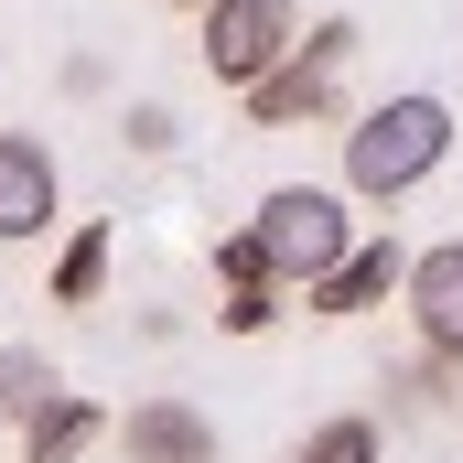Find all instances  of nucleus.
I'll use <instances>...</instances> for the list:
<instances>
[{
    "instance_id": "nucleus-14",
    "label": "nucleus",
    "mask_w": 463,
    "mask_h": 463,
    "mask_svg": "<svg viewBox=\"0 0 463 463\" xmlns=\"http://www.w3.org/2000/svg\"><path fill=\"white\" fill-rule=\"evenodd\" d=\"M269 313H280V280H237L227 302H216V324H227V335H269Z\"/></svg>"
},
{
    "instance_id": "nucleus-5",
    "label": "nucleus",
    "mask_w": 463,
    "mask_h": 463,
    "mask_svg": "<svg viewBox=\"0 0 463 463\" xmlns=\"http://www.w3.org/2000/svg\"><path fill=\"white\" fill-rule=\"evenodd\" d=\"M54 205H65L54 151H43L33 129H0V248H33V237L54 227Z\"/></svg>"
},
{
    "instance_id": "nucleus-4",
    "label": "nucleus",
    "mask_w": 463,
    "mask_h": 463,
    "mask_svg": "<svg viewBox=\"0 0 463 463\" xmlns=\"http://www.w3.org/2000/svg\"><path fill=\"white\" fill-rule=\"evenodd\" d=\"M291 33H302V0H205V76L248 87Z\"/></svg>"
},
{
    "instance_id": "nucleus-9",
    "label": "nucleus",
    "mask_w": 463,
    "mask_h": 463,
    "mask_svg": "<svg viewBox=\"0 0 463 463\" xmlns=\"http://www.w3.org/2000/svg\"><path fill=\"white\" fill-rule=\"evenodd\" d=\"M109 442V410L87 399V388H54L33 420H22V463H87Z\"/></svg>"
},
{
    "instance_id": "nucleus-17",
    "label": "nucleus",
    "mask_w": 463,
    "mask_h": 463,
    "mask_svg": "<svg viewBox=\"0 0 463 463\" xmlns=\"http://www.w3.org/2000/svg\"><path fill=\"white\" fill-rule=\"evenodd\" d=\"M173 11H205V0H173Z\"/></svg>"
},
{
    "instance_id": "nucleus-15",
    "label": "nucleus",
    "mask_w": 463,
    "mask_h": 463,
    "mask_svg": "<svg viewBox=\"0 0 463 463\" xmlns=\"http://www.w3.org/2000/svg\"><path fill=\"white\" fill-rule=\"evenodd\" d=\"M118 129H129V151H140V162H162V151H173V109H162V98H140Z\"/></svg>"
},
{
    "instance_id": "nucleus-11",
    "label": "nucleus",
    "mask_w": 463,
    "mask_h": 463,
    "mask_svg": "<svg viewBox=\"0 0 463 463\" xmlns=\"http://www.w3.org/2000/svg\"><path fill=\"white\" fill-rule=\"evenodd\" d=\"M109 248H118L109 227H76L54 248V302H65V313H98V302H109Z\"/></svg>"
},
{
    "instance_id": "nucleus-7",
    "label": "nucleus",
    "mask_w": 463,
    "mask_h": 463,
    "mask_svg": "<svg viewBox=\"0 0 463 463\" xmlns=\"http://www.w3.org/2000/svg\"><path fill=\"white\" fill-rule=\"evenodd\" d=\"M399 302H410V335L431 355H463V237L420 248V259L399 269Z\"/></svg>"
},
{
    "instance_id": "nucleus-3",
    "label": "nucleus",
    "mask_w": 463,
    "mask_h": 463,
    "mask_svg": "<svg viewBox=\"0 0 463 463\" xmlns=\"http://www.w3.org/2000/svg\"><path fill=\"white\" fill-rule=\"evenodd\" d=\"M248 237H259L269 280H280V291H302V280H324V269H335V248L355 237V216H345V194H335V184H280V194H259Z\"/></svg>"
},
{
    "instance_id": "nucleus-1",
    "label": "nucleus",
    "mask_w": 463,
    "mask_h": 463,
    "mask_svg": "<svg viewBox=\"0 0 463 463\" xmlns=\"http://www.w3.org/2000/svg\"><path fill=\"white\" fill-rule=\"evenodd\" d=\"M442 162H453V109H442L431 87H399V98L355 109V129H345V194L355 205H399V194H420Z\"/></svg>"
},
{
    "instance_id": "nucleus-10",
    "label": "nucleus",
    "mask_w": 463,
    "mask_h": 463,
    "mask_svg": "<svg viewBox=\"0 0 463 463\" xmlns=\"http://www.w3.org/2000/svg\"><path fill=\"white\" fill-rule=\"evenodd\" d=\"M377 388H388V420H442V410L463 399V355H431V345H420L410 366H388Z\"/></svg>"
},
{
    "instance_id": "nucleus-2",
    "label": "nucleus",
    "mask_w": 463,
    "mask_h": 463,
    "mask_svg": "<svg viewBox=\"0 0 463 463\" xmlns=\"http://www.w3.org/2000/svg\"><path fill=\"white\" fill-rule=\"evenodd\" d=\"M355 43H366V33H355L345 11H335V22H313V33H291V43H280V54L237 87V98H248V118H259V129L335 118V109H345V76H355Z\"/></svg>"
},
{
    "instance_id": "nucleus-6",
    "label": "nucleus",
    "mask_w": 463,
    "mask_h": 463,
    "mask_svg": "<svg viewBox=\"0 0 463 463\" xmlns=\"http://www.w3.org/2000/svg\"><path fill=\"white\" fill-rule=\"evenodd\" d=\"M399 269H410V248H399V237H345V248H335V269H324V280H302V302H313L324 324H355V313H377V302L399 291Z\"/></svg>"
},
{
    "instance_id": "nucleus-13",
    "label": "nucleus",
    "mask_w": 463,
    "mask_h": 463,
    "mask_svg": "<svg viewBox=\"0 0 463 463\" xmlns=\"http://www.w3.org/2000/svg\"><path fill=\"white\" fill-rule=\"evenodd\" d=\"M291 463H377V420L345 410V420H324V431H302V453Z\"/></svg>"
},
{
    "instance_id": "nucleus-8",
    "label": "nucleus",
    "mask_w": 463,
    "mask_h": 463,
    "mask_svg": "<svg viewBox=\"0 0 463 463\" xmlns=\"http://www.w3.org/2000/svg\"><path fill=\"white\" fill-rule=\"evenodd\" d=\"M109 442L129 463H216V420L194 399H140L129 420H109Z\"/></svg>"
},
{
    "instance_id": "nucleus-16",
    "label": "nucleus",
    "mask_w": 463,
    "mask_h": 463,
    "mask_svg": "<svg viewBox=\"0 0 463 463\" xmlns=\"http://www.w3.org/2000/svg\"><path fill=\"white\" fill-rule=\"evenodd\" d=\"M216 280H269V259H259V237H216Z\"/></svg>"
},
{
    "instance_id": "nucleus-12",
    "label": "nucleus",
    "mask_w": 463,
    "mask_h": 463,
    "mask_svg": "<svg viewBox=\"0 0 463 463\" xmlns=\"http://www.w3.org/2000/svg\"><path fill=\"white\" fill-rule=\"evenodd\" d=\"M54 388H65V366H54L43 345H0V431H22Z\"/></svg>"
}]
</instances>
